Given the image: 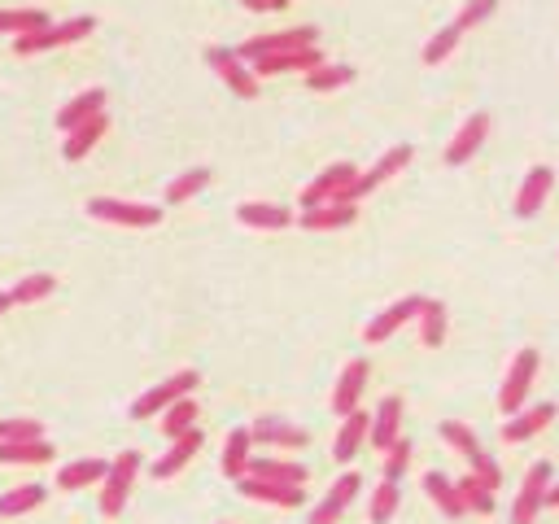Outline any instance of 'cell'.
Returning <instances> with one entry per match:
<instances>
[{
  "label": "cell",
  "instance_id": "277c9868",
  "mask_svg": "<svg viewBox=\"0 0 559 524\" xmlns=\"http://www.w3.org/2000/svg\"><path fill=\"white\" fill-rule=\"evenodd\" d=\"M88 214L101 223H114V228H158L162 223L158 206H140V201H118V197H92Z\"/></svg>",
  "mask_w": 559,
  "mask_h": 524
},
{
  "label": "cell",
  "instance_id": "e0dca14e",
  "mask_svg": "<svg viewBox=\"0 0 559 524\" xmlns=\"http://www.w3.org/2000/svg\"><path fill=\"white\" fill-rule=\"evenodd\" d=\"M197 450H201V433H197V424H193V428H188V433L171 437V450H166V455H162L158 463H153V468H149V476H153V481H171V476L180 472L184 463H193V455H197Z\"/></svg>",
  "mask_w": 559,
  "mask_h": 524
},
{
  "label": "cell",
  "instance_id": "836d02e7",
  "mask_svg": "<svg viewBox=\"0 0 559 524\" xmlns=\"http://www.w3.org/2000/svg\"><path fill=\"white\" fill-rule=\"evenodd\" d=\"M420 341L428 350H437L446 341V306L437 297H424V306H420Z\"/></svg>",
  "mask_w": 559,
  "mask_h": 524
},
{
  "label": "cell",
  "instance_id": "9c48e42d",
  "mask_svg": "<svg viewBox=\"0 0 559 524\" xmlns=\"http://www.w3.org/2000/svg\"><path fill=\"white\" fill-rule=\"evenodd\" d=\"M546 490H551V463L538 459L525 472V485H520L516 507H511V524H533V520H538V511L546 503Z\"/></svg>",
  "mask_w": 559,
  "mask_h": 524
},
{
  "label": "cell",
  "instance_id": "d4e9b609",
  "mask_svg": "<svg viewBox=\"0 0 559 524\" xmlns=\"http://www.w3.org/2000/svg\"><path fill=\"white\" fill-rule=\"evenodd\" d=\"M97 114H105V88H88V92H79L75 101H66L62 110H57V127L75 131L79 123H88V118H97Z\"/></svg>",
  "mask_w": 559,
  "mask_h": 524
},
{
  "label": "cell",
  "instance_id": "d590c367",
  "mask_svg": "<svg viewBox=\"0 0 559 524\" xmlns=\"http://www.w3.org/2000/svg\"><path fill=\"white\" fill-rule=\"evenodd\" d=\"M206 184H210V171H206V166H193V171H184L180 180L166 184V206H184V201L197 197Z\"/></svg>",
  "mask_w": 559,
  "mask_h": 524
},
{
  "label": "cell",
  "instance_id": "7402d4cb",
  "mask_svg": "<svg viewBox=\"0 0 559 524\" xmlns=\"http://www.w3.org/2000/svg\"><path fill=\"white\" fill-rule=\"evenodd\" d=\"M359 219V206H341V201H324V206L315 210H302V228L311 232H337V228H350V223Z\"/></svg>",
  "mask_w": 559,
  "mask_h": 524
},
{
  "label": "cell",
  "instance_id": "681fc988",
  "mask_svg": "<svg viewBox=\"0 0 559 524\" xmlns=\"http://www.w3.org/2000/svg\"><path fill=\"white\" fill-rule=\"evenodd\" d=\"M267 9H289V0H267Z\"/></svg>",
  "mask_w": 559,
  "mask_h": 524
},
{
  "label": "cell",
  "instance_id": "f6af8a7d",
  "mask_svg": "<svg viewBox=\"0 0 559 524\" xmlns=\"http://www.w3.org/2000/svg\"><path fill=\"white\" fill-rule=\"evenodd\" d=\"M472 476H477L485 490H498V485H503V468H498V463L485 455V450H481L477 459H472Z\"/></svg>",
  "mask_w": 559,
  "mask_h": 524
},
{
  "label": "cell",
  "instance_id": "d6a6232c",
  "mask_svg": "<svg viewBox=\"0 0 559 524\" xmlns=\"http://www.w3.org/2000/svg\"><path fill=\"white\" fill-rule=\"evenodd\" d=\"M44 498H49V490H44V485H18V490H5L0 494V516H27L31 507H44Z\"/></svg>",
  "mask_w": 559,
  "mask_h": 524
},
{
  "label": "cell",
  "instance_id": "f546056e",
  "mask_svg": "<svg viewBox=\"0 0 559 524\" xmlns=\"http://www.w3.org/2000/svg\"><path fill=\"white\" fill-rule=\"evenodd\" d=\"M105 472H110L105 459H75L57 472V485H62V490H83V485H97Z\"/></svg>",
  "mask_w": 559,
  "mask_h": 524
},
{
  "label": "cell",
  "instance_id": "6da1fadb",
  "mask_svg": "<svg viewBox=\"0 0 559 524\" xmlns=\"http://www.w3.org/2000/svg\"><path fill=\"white\" fill-rule=\"evenodd\" d=\"M407 162H411V145H394V149H389L385 158H380L367 175H354V180H350L346 188H341V193L332 197V201H341V206H359V201H363L367 193H376V188L385 184V180H394V175H398Z\"/></svg>",
  "mask_w": 559,
  "mask_h": 524
},
{
  "label": "cell",
  "instance_id": "7dc6e473",
  "mask_svg": "<svg viewBox=\"0 0 559 524\" xmlns=\"http://www.w3.org/2000/svg\"><path fill=\"white\" fill-rule=\"evenodd\" d=\"M245 9H254V14H267V0H241Z\"/></svg>",
  "mask_w": 559,
  "mask_h": 524
},
{
  "label": "cell",
  "instance_id": "52a82bcc",
  "mask_svg": "<svg viewBox=\"0 0 559 524\" xmlns=\"http://www.w3.org/2000/svg\"><path fill=\"white\" fill-rule=\"evenodd\" d=\"M319 44V31L315 27H293V31H271V35H254V40H245L236 57L241 62H258V57L267 53H289V49H311Z\"/></svg>",
  "mask_w": 559,
  "mask_h": 524
},
{
  "label": "cell",
  "instance_id": "8fae6325",
  "mask_svg": "<svg viewBox=\"0 0 559 524\" xmlns=\"http://www.w3.org/2000/svg\"><path fill=\"white\" fill-rule=\"evenodd\" d=\"M359 490H363V476L359 472H341L337 485L328 490V498L311 511V524H337L341 516H346V507L359 498Z\"/></svg>",
  "mask_w": 559,
  "mask_h": 524
},
{
  "label": "cell",
  "instance_id": "ba28073f",
  "mask_svg": "<svg viewBox=\"0 0 559 524\" xmlns=\"http://www.w3.org/2000/svg\"><path fill=\"white\" fill-rule=\"evenodd\" d=\"M206 66H210L223 83H228L236 97H245V101L258 97V75L241 62V57H236V49H219V44H210V49H206Z\"/></svg>",
  "mask_w": 559,
  "mask_h": 524
},
{
  "label": "cell",
  "instance_id": "ab89813d",
  "mask_svg": "<svg viewBox=\"0 0 559 524\" xmlns=\"http://www.w3.org/2000/svg\"><path fill=\"white\" fill-rule=\"evenodd\" d=\"M455 490H459V498H463V507L477 511V516H490V511H494V490H485L477 476H463Z\"/></svg>",
  "mask_w": 559,
  "mask_h": 524
},
{
  "label": "cell",
  "instance_id": "603a6c76",
  "mask_svg": "<svg viewBox=\"0 0 559 524\" xmlns=\"http://www.w3.org/2000/svg\"><path fill=\"white\" fill-rule=\"evenodd\" d=\"M367 424H372V415H363V411L341 415V433H337V442H332V459L350 463L354 455H359V446L367 442Z\"/></svg>",
  "mask_w": 559,
  "mask_h": 524
},
{
  "label": "cell",
  "instance_id": "b9f144b4",
  "mask_svg": "<svg viewBox=\"0 0 559 524\" xmlns=\"http://www.w3.org/2000/svg\"><path fill=\"white\" fill-rule=\"evenodd\" d=\"M402 503V494H398V481H380L376 485V494H372V524H385V520H394V511Z\"/></svg>",
  "mask_w": 559,
  "mask_h": 524
},
{
  "label": "cell",
  "instance_id": "5bb4252c",
  "mask_svg": "<svg viewBox=\"0 0 559 524\" xmlns=\"http://www.w3.org/2000/svg\"><path fill=\"white\" fill-rule=\"evenodd\" d=\"M315 66H324L319 44H311V49H289V53H267V57H258V62H254L258 75H293V70L311 75Z\"/></svg>",
  "mask_w": 559,
  "mask_h": 524
},
{
  "label": "cell",
  "instance_id": "8992f818",
  "mask_svg": "<svg viewBox=\"0 0 559 524\" xmlns=\"http://www.w3.org/2000/svg\"><path fill=\"white\" fill-rule=\"evenodd\" d=\"M538 350H520L516 359H511V372L503 380V389H498V407H503L507 415H516V411H525V398H529V389H533V376H538Z\"/></svg>",
  "mask_w": 559,
  "mask_h": 524
},
{
  "label": "cell",
  "instance_id": "ac0fdd59",
  "mask_svg": "<svg viewBox=\"0 0 559 524\" xmlns=\"http://www.w3.org/2000/svg\"><path fill=\"white\" fill-rule=\"evenodd\" d=\"M367 359H350L346 363V372H341L337 380V389H332V411L337 415H350V411H359V398H363V385H367Z\"/></svg>",
  "mask_w": 559,
  "mask_h": 524
},
{
  "label": "cell",
  "instance_id": "5b68a950",
  "mask_svg": "<svg viewBox=\"0 0 559 524\" xmlns=\"http://www.w3.org/2000/svg\"><path fill=\"white\" fill-rule=\"evenodd\" d=\"M97 27V18L79 14V18H66V22H53V27L44 31H31V35H18V53H49V49H66V44L83 40V35H92Z\"/></svg>",
  "mask_w": 559,
  "mask_h": 524
},
{
  "label": "cell",
  "instance_id": "f35d334b",
  "mask_svg": "<svg viewBox=\"0 0 559 524\" xmlns=\"http://www.w3.org/2000/svg\"><path fill=\"white\" fill-rule=\"evenodd\" d=\"M459 40H463V35H459V27H455V22H450V27H442V31L433 35V40L424 44V53H420V57H424V66H442L446 57L459 49Z\"/></svg>",
  "mask_w": 559,
  "mask_h": 524
},
{
  "label": "cell",
  "instance_id": "44dd1931",
  "mask_svg": "<svg viewBox=\"0 0 559 524\" xmlns=\"http://www.w3.org/2000/svg\"><path fill=\"white\" fill-rule=\"evenodd\" d=\"M236 219L245 223V228H258V232H280V228H293V210L284 206H267V201H245V206H236Z\"/></svg>",
  "mask_w": 559,
  "mask_h": 524
},
{
  "label": "cell",
  "instance_id": "4fadbf2b",
  "mask_svg": "<svg viewBox=\"0 0 559 524\" xmlns=\"http://www.w3.org/2000/svg\"><path fill=\"white\" fill-rule=\"evenodd\" d=\"M354 175H359V166L354 162H337V166H328L324 175H319V180H311L302 188V210H315V206H324V201H332L341 193V188H346Z\"/></svg>",
  "mask_w": 559,
  "mask_h": 524
},
{
  "label": "cell",
  "instance_id": "ee69618b",
  "mask_svg": "<svg viewBox=\"0 0 559 524\" xmlns=\"http://www.w3.org/2000/svg\"><path fill=\"white\" fill-rule=\"evenodd\" d=\"M498 9V0H468V5L459 9V18H455V27H459V35L463 31H472V27H481L485 18H490Z\"/></svg>",
  "mask_w": 559,
  "mask_h": 524
},
{
  "label": "cell",
  "instance_id": "7a4b0ae2",
  "mask_svg": "<svg viewBox=\"0 0 559 524\" xmlns=\"http://www.w3.org/2000/svg\"><path fill=\"white\" fill-rule=\"evenodd\" d=\"M201 385V376L193 372V367H184V372H175V376H166L162 385H153V389H145L140 398L132 402V420H149V415H162L171 402H180V398H188Z\"/></svg>",
  "mask_w": 559,
  "mask_h": 524
},
{
  "label": "cell",
  "instance_id": "1f68e13d",
  "mask_svg": "<svg viewBox=\"0 0 559 524\" xmlns=\"http://www.w3.org/2000/svg\"><path fill=\"white\" fill-rule=\"evenodd\" d=\"M44 27H53L44 9H0V35H31Z\"/></svg>",
  "mask_w": 559,
  "mask_h": 524
},
{
  "label": "cell",
  "instance_id": "9a60e30c",
  "mask_svg": "<svg viewBox=\"0 0 559 524\" xmlns=\"http://www.w3.org/2000/svg\"><path fill=\"white\" fill-rule=\"evenodd\" d=\"M485 136H490V114H472L468 123L455 131V140L446 145V166H463L468 158H477V149L485 145Z\"/></svg>",
  "mask_w": 559,
  "mask_h": 524
},
{
  "label": "cell",
  "instance_id": "8d00e7d4",
  "mask_svg": "<svg viewBox=\"0 0 559 524\" xmlns=\"http://www.w3.org/2000/svg\"><path fill=\"white\" fill-rule=\"evenodd\" d=\"M354 79V66H337V62H324L306 75V88L311 92H332V88H346Z\"/></svg>",
  "mask_w": 559,
  "mask_h": 524
},
{
  "label": "cell",
  "instance_id": "484cf974",
  "mask_svg": "<svg viewBox=\"0 0 559 524\" xmlns=\"http://www.w3.org/2000/svg\"><path fill=\"white\" fill-rule=\"evenodd\" d=\"M110 131V118L97 114V118H88V123H79L75 131H66V149H62V158L66 162H79V158H88L92 149H97V140Z\"/></svg>",
  "mask_w": 559,
  "mask_h": 524
},
{
  "label": "cell",
  "instance_id": "83f0119b",
  "mask_svg": "<svg viewBox=\"0 0 559 524\" xmlns=\"http://www.w3.org/2000/svg\"><path fill=\"white\" fill-rule=\"evenodd\" d=\"M424 494L433 498L437 507H442V516H450V520H459L463 511V498H459V490H455V481H450V476H442V472H428L424 476Z\"/></svg>",
  "mask_w": 559,
  "mask_h": 524
},
{
  "label": "cell",
  "instance_id": "60d3db41",
  "mask_svg": "<svg viewBox=\"0 0 559 524\" xmlns=\"http://www.w3.org/2000/svg\"><path fill=\"white\" fill-rule=\"evenodd\" d=\"M442 437H446V446H455V450H459V455L468 459V463L481 455V442H477V433H472L468 424H459V420H446V424H442Z\"/></svg>",
  "mask_w": 559,
  "mask_h": 524
},
{
  "label": "cell",
  "instance_id": "74e56055",
  "mask_svg": "<svg viewBox=\"0 0 559 524\" xmlns=\"http://www.w3.org/2000/svg\"><path fill=\"white\" fill-rule=\"evenodd\" d=\"M193 424H197V402L193 398H180V402H171V407L162 411V433L166 437H180Z\"/></svg>",
  "mask_w": 559,
  "mask_h": 524
},
{
  "label": "cell",
  "instance_id": "cb8c5ba5",
  "mask_svg": "<svg viewBox=\"0 0 559 524\" xmlns=\"http://www.w3.org/2000/svg\"><path fill=\"white\" fill-rule=\"evenodd\" d=\"M249 437L254 442H263V446H289V450H302L311 437H306V428H297V424H289V420H258L254 428H249Z\"/></svg>",
  "mask_w": 559,
  "mask_h": 524
},
{
  "label": "cell",
  "instance_id": "4dcf8cb0",
  "mask_svg": "<svg viewBox=\"0 0 559 524\" xmlns=\"http://www.w3.org/2000/svg\"><path fill=\"white\" fill-rule=\"evenodd\" d=\"M53 459V442L35 437V442H0V463H22V468H35V463Z\"/></svg>",
  "mask_w": 559,
  "mask_h": 524
},
{
  "label": "cell",
  "instance_id": "f1b7e54d",
  "mask_svg": "<svg viewBox=\"0 0 559 524\" xmlns=\"http://www.w3.org/2000/svg\"><path fill=\"white\" fill-rule=\"evenodd\" d=\"M249 450H254V437H249V428H232L228 446H223V476L241 481L245 468H249Z\"/></svg>",
  "mask_w": 559,
  "mask_h": 524
},
{
  "label": "cell",
  "instance_id": "bcb514c9",
  "mask_svg": "<svg viewBox=\"0 0 559 524\" xmlns=\"http://www.w3.org/2000/svg\"><path fill=\"white\" fill-rule=\"evenodd\" d=\"M542 507H559V481L551 485V490H546V503Z\"/></svg>",
  "mask_w": 559,
  "mask_h": 524
},
{
  "label": "cell",
  "instance_id": "7c38bea8",
  "mask_svg": "<svg viewBox=\"0 0 559 524\" xmlns=\"http://www.w3.org/2000/svg\"><path fill=\"white\" fill-rule=\"evenodd\" d=\"M402 437V398H380V407H376V415H372V424H367V442H372L380 455H385L389 446H394Z\"/></svg>",
  "mask_w": 559,
  "mask_h": 524
},
{
  "label": "cell",
  "instance_id": "7bdbcfd3",
  "mask_svg": "<svg viewBox=\"0 0 559 524\" xmlns=\"http://www.w3.org/2000/svg\"><path fill=\"white\" fill-rule=\"evenodd\" d=\"M407 463H411V442L398 437V442L385 450V481H402V476H407Z\"/></svg>",
  "mask_w": 559,
  "mask_h": 524
},
{
  "label": "cell",
  "instance_id": "4316f807",
  "mask_svg": "<svg viewBox=\"0 0 559 524\" xmlns=\"http://www.w3.org/2000/svg\"><path fill=\"white\" fill-rule=\"evenodd\" d=\"M245 476H258V481H280V485H306V472L302 463H284V459H249Z\"/></svg>",
  "mask_w": 559,
  "mask_h": 524
},
{
  "label": "cell",
  "instance_id": "ffe728a7",
  "mask_svg": "<svg viewBox=\"0 0 559 524\" xmlns=\"http://www.w3.org/2000/svg\"><path fill=\"white\" fill-rule=\"evenodd\" d=\"M551 188H555V171H551V166H533V171L525 175V184H520V193H516V214H520V219H533V214L542 210V201H546Z\"/></svg>",
  "mask_w": 559,
  "mask_h": 524
},
{
  "label": "cell",
  "instance_id": "30bf717a",
  "mask_svg": "<svg viewBox=\"0 0 559 524\" xmlns=\"http://www.w3.org/2000/svg\"><path fill=\"white\" fill-rule=\"evenodd\" d=\"M420 306H424V297H420V293L402 297V302H394V306H389V311H380V315L372 319V324L363 328V341H367V345H380V341H389V337H394V332H398L402 324H411V319L420 315Z\"/></svg>",
  "mask_w": 559,
  "mask_h": 524
},
{
  "label": "cell",
  "instance_id": "c3c4849f",
  "mask_svg": "<svg viewBox=\"0 0 559 524\" xmlns=\"http://www.w3.org/2000/svg\"><path fill=\"white\" fill-rule=\"evenodd\" d=\"M9 306H14V297H9V293H0V315H9Z\"/></svg>",
  "mask_w": 559,
  "mask_h": 524
},
{
  "label": "cell",
  "instance_id": "e575fe53",
  "mask_svg": "<svg viewBox=\"0 0 559 524\" xmlns=\"http://www.w3.org/2000/svg\"><path fill=\"white\" fill-rule=\"evenodd\" d=\"M57 289V280L49 276V271H35V276H22L14 289H9V297H14V306H35V302H44Z\"/></svg>",
  "mask_w": 559,
  "mask_h": 524
},
{
  "label": "cell",
  "instance_id": "d6986e66",
  "mask_svg": "<svg viewBox=\"0 0 559 524\" xmlns=\"http://www.w3.org/2000/svg\"><path fill=\"white\" fill-rule=\"evenodd\" d=\"M551 420H555V402H538V407L516 411L503 424V442H529V437H538L542 428H551Z\"/></svg>",
  "mask_w": 559,
  "mask_h": 524
},
{
  "label": "cell",
  "instance_id": "2e32d148",
  "mask_svg": "<svg viewBox=\"0 0 559 524\" xmlns=\"http://www.w3.org/2000/svg\"><path fill=\"white\" fill-rule=\"evenodd\" d=\"M241 494L254 498V503H271V507H302L306 494L302 485H280V481H258V476H241Z\"/></svg>",
  "mask_w": 559,
  "mask_h": 524
},
{
  "label": "cell",
  "instance_id": "3957f363",
  "mask_svg": "<svg viewBox=\"0 0 559 524\" xmlns=\"http://www.w3.org/2000/svg\"><path fill=\"white\" fill-rule=\"evenodd\" d=\"M136 472H140L136 450H123V455L110 463V472L101 476V516H118V511L127 507V494H132V485H136Z\"/></svg>",
  "mask_w": 559,
  "mask_h": 524
}]
</instances>
